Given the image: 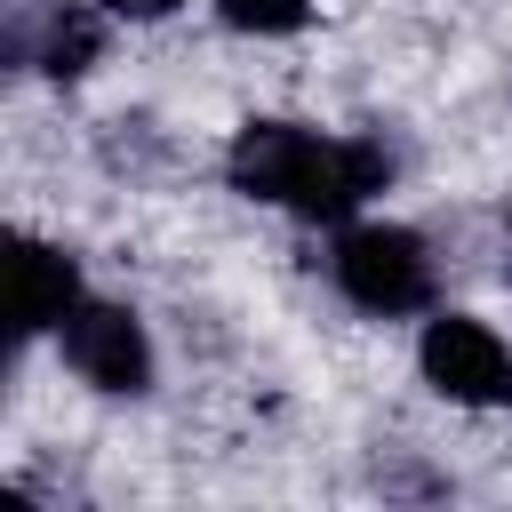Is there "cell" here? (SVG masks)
<instances>
[{"mask_svg":"<svg viewBox=\"0 0 512 512\" xmlns=\"http://www.w3.org/2000/svg\"><path fill=\"white\" fill-rule=\"evenodd\" d=\"M72 304H80V272H72V256H56V248L24 240V248H16V336L64 328V320H72Z\"/></svg>","mask_w":512,"mask_h":512,"instance_id":"obj_5","label":"cell"},{"mask_svg":"<svg viewBox=\"0 0 512 512\" xmlns=\"http://www.w3.org/2000/svg\"><path fill=\"white\" fill-rule=\"evenodd\" d=\"M336 280H344V296L368 304V312H416V304L432 296V256H424V240L400 232V224H360V232H344V248H336Z\"/></svg>","mask_w":512,"mask_h":512,"instance_id":"obj_2","label":"cell"},{"mask_svg":"<svg viewBox=\"0 0 512 512\" xmlns=\"http://www.w3.org/2000/svg\"><path fill=\"white\" fill-rule=\"evenodd\" d=\"M416 360H424L432 392H448V400H464V408H504V400H512V352L496 344V328H480V320H464V312H440V320L424 328Z\"/></svg>","mask_w":512,"mask_h":512,"instance_id":"obj_3","label":"cell"},{"mask_svg":"<svg viewBox=\"0 0 512 512\" xmlns=\"http://www.w3.org/2000/svg\"><path fill=\"white\" fill-rule=\"evenodd\" d=\"M392 160L376 144H336V136H312L296 120H248L232 136V184L248 200H280L296 216H352L368 192H384Z\"/></svg>","mask_w":512,"mask_h":512,"instance_id":"obj_1","label":"cell"},{"mask_svg":"<svg viewBox=\"0 0 512 512\" xmlns=\"http://www.w3.org/2000/svg\"><path fill=\"white\" fill-rule=\"evenodd\" d=\"M96 48H104V24L88 16V8H56L48 24H40V72H56V80H72V72H88L96 64Z\"/></svg>","mask_w":512,"mask_h":512,"instance_id":"obj_6","label":"cell"},{"mask_svg":"<svg viewBox=\"0 0 512 512\" xmlns=\"http://www.w3.org/2000/svg\"><path fill=\"white\" fill-rule=\"evenodd\" d=\"M232 32H296L312 0H216Z\"/></svg>","mask_w":512,"mask_h":512,"instance_id":"obj_7","label":"cell"},{"mask_svg":"<svg viewBox=\"0 0 512 512\" xmlns=\"http://www.w3.org/2000/svg\"><path fill=\"white\" fill-rule=\"evenodd\" d=\"M64 360L96 384V392H144L152 384V344L144 320L128 304H72L64 320Z\"/></svg>","mask_w":512,"mask_h":512,"instance_id":"obj_4","label":"cell"},{"mask_svg":"<svg viewBox=\"0 0 512 512\" xmlns=\"http://www.w3.org/2000/svg\"><path fill=\"white\" fill-rule=\"evenodd\" d=\"M104 8H112V16H136V24H152V16H168L176 0H104Z\"/></svg>","mask_w":512,"mask_h":512,"instance_id":"obj_8","label":"cell"}]
</instances>
